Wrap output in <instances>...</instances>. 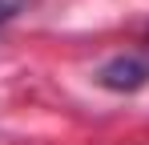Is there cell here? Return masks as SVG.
Masks as SVG:
<instances>
[{"instance_id":"obj_1","label":"cell","mask_w":149,"mask_h":145,"mask_svg":"<svg viewBox=\"0 0 149 145\" xmlns=\"http://www.w3.org/2000/svg\"><path fill=\"white\" fill-rule=\"evenodd\" d=\"M97 81L113 93H137L149 85V52H121L97 69Z\"/></svg>"},{"instance_id":"obj_2","label":"cell","mask_w":149,"mask_h":145,"mask_svg":"<svg viewBox=\"0 0 149 145\" xmlns=\"http://www.w3.org/2000/svg\"><path fill=\"white\" fill-rule=\"evenodd\" d=\"M20 8H24V0H0V24H8Z\"/></svg>"}]
</instances>
